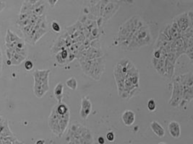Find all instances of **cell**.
<instances>
[{
  "label": "cell",
  "mask_w": 193,
  "mask_h": 144,
  "mask_svg": "<svg viewBox=\"0 0 193 144\" xmlns=\"http://www.w3.org/2000/svg\"><path fill=\"white\" fill-rule=\"evenodd\" d=\"M59 122V115L57 113L55 107H54L51 111L49 118H48V126L53 133H54L57 136L61 137L62 135V133L61 132Z\"/></svg>",
  "instance_id": "7"
},
{
  "label": "cell",
  "mask_w": 193,
  "mask_h": 144,
  "mask_svg": "<svg viewBox=\"0 0 193 144\" xmlns=\"http://www.w3.org/2000/svg\"><path fill=\"white\" fill-rule=\"evenodd\" d=\"M2 60H0V76H1V74H2Z\"/></svg>",
  "instance_id": "35"
},
{
  "label": "cell",
  "mask_w": 193,
  "mask_h": 144,
  "mask_svg": "<svg viewBox=\"0 0 193 144\" xmlns=\"http://www.w3.org/2000/svg\"><path fill=\"white\" fill-rule=\"evenodd\" d=\"M15 52L18 53L20 54V55H23V56L25 57H27V55H28V51H27V48L26 47L25 48H15Z\"/></svg>",
  "instance_id": "27"
},
{
  "label": "cell",
  "mask_w": 193,
  "mask_h": 144,
  "mask_svg": "<svg viewBox=\"0 0 193 144\" xmlns=\"http://www.w3.org/2000/svg\"><path fill=\"white\" fill-rule=\"evenodd\" d=\"M121 120L127 126H131L135 121V114L133 111L127 110L123 112L121 115Z\"/></svg>",
  "instance_id": "13"
},
{
  "label": "cell",
  "mask_w": 193,
  "mask_h": 144,
  "mask_svg": "<svg viewBox=\"0 0 193 144\" xmlns=\"http://www.w3.org/2000/svg\"><path fill=\"white\" fill-rule=\"evenodd\" d=\"M192 99H193L192 87L183 86L182 98H181V101L179 106L181 107H185L189 102H191Z\"/></svg>",
  "instance_id": "11"
},
{
  "label": "cell",
  "mask_w": 193,
  "mask_h": 144,
  "mask_svg": "<svg viewBox=\"0 0 193 144\" xmlns=\"http://www.w3.org/2000/svg\"><path fill=\"white\" fill-rule=\"evenodd\" d=\"M83 53L85 54V55H83V56L86 57V58H89V59H94V58H100V57L102 56L103 54H104L101 49L95 48H94V47L88 48V49H87L86 51L83 52Z\"/></svg>",
  "instance_id": "14"
},
{
  "label": "cell",
  "mask_w": 193,
  "mask_h": 144,
  "mask_svg": "<svg viewBox=\"0 0 193 144\" xmlns=\"http://www.w3.org/2000/svg\"><path fill=\"white\" fill-rule=\"evenodd\" d=\"M72 56H75V54H72L71 53H70L66 48H63L57 53V54L56 55V60L59 64L64 65L67 64V61L70 62L75 58L74 57L72 58Z\"/></svg>",
  "instance_id": "9"
},
{
  "label": "cell",
  "mask_w": 193,
  "mask_h": 144,
  "mask_svg": "<svg viewBox=\"0 0 193 144\" xmlns=\"http://www.w3.org/2000/svg\"><path fill=\"white\" fill-rule=\"evenodd\" d=\"M38 1V0H28V2H29L31 5H33V4H35V2H37Z\"/></svg>",
  "instance_id": "34"
},
{
  "label": "cell",
  "mask_w": 193,
  "mask_h": 144,
  "mask_svg": "<svg viewBox=\"0 0 193 144\" xmlns=\"http://www.w3.org/2000/svg\"><path fill=\"white\" fill-rule=\"evenodd\" d=\"M147 107H148V109L149 110V111H151V112H154V111L155 110V108H156V103H155V101L153 98H151V99H150L149 100H148Z\"/></svg>",
  "instance_id": "24"
},
{
  "label": "cell",
  "mask_w": 193,
  "mask_h": 144,
  "mask_svg": "<svg viewBox=\"0 0 193 144\" xmlns=\"http://www.w3.org/2000/svg\"><path fill=\"white\" fill-rule=\"evenodd\" d=\"M66 141L69 143H93V137L89 130L79 122L73 123L70 128Z\"/></svg>",
  "instance_id": "3"
},
{
  "label": "cell",
  "mask_w": 193,
  "mask_h": 144,
  "mask_svg": "<svg viewBox=\"0 0 193 144\" xmlns=\"http://www.w3.org/2000/svg\"><path fill=\"white\" fill-rule=\"evenodd\" d=\"M92 110V105L87 97H84L81 100V108L80 111V115L83 119H87L89 115L91 114Z\"/></svg>",
  "instance_id": "10"
},
{
  "label": "cell",
  "mask_w": 193,
  "mask_h": 144,
  "mask_svg": "<svg viewBox=\"0 0 193 144\" xmlns=\"http://www.w3.org/2000/svg\"><path fill=\"white\" fill-rule=\"evenodd\" d=\"M143 25V21L141 18L139 17H133L120 27L118 33V41L120 47L123 50H127L132 35Z\"/></svg>",
  "instance_id": "1"
},
{
  "label": "cell",
  "mask_w": 193,
  "mask_h": 144,
  "mask_svg": "<svg viewBox=\"0 0 193 144\" xmlns=\"http://www.w3.org/2000/svg\"><path fill=\"white\" fill-rule=\"evenodd\" d=\"M66 85L70 89L75 90L77 87H78V82L75 79V78L71 77L66 81Z\"/></svg>",
  "instance_id": "23"
},
{
  "label": "cell",
  "mask_w": 193,
  "mask_h": 144,
  "mask_svg": "<svg viewBox=\"0 0 193 144\" xmlns=\"http://www.w3.org/2000/svg\"><path fill=\"white\" fill-rule=\"evenodd\" d=\"M174 21H175L177 26L181 32L187 29L189 27L192 26V11L189 12H185L179 15L177 18H174Z\"/></svg>",
  "instance_id": "6"
},
{
  "label": "cell",
  "mask_w": 193,
  "mask_h": 144,
  "mask_svg": "<svg viewBox=\"0 0 193 144\" xmlns=\"http://www.w3.org/2000/svg\"><path fill=\"white\" fill-rule=\"evenodd\" d=\"M22 40L18 35L14 33L10 30H8L6 36H5V43H12L14 42H19Z\"/></svg>",
  "instance_id": "19"
},
{
  "label": "cell",
  "mask_w": 193,
  "mask_h": 144,
  "mask_svg": "<svg viewBox=\"0 0 193 144\" xmlns=\"http://www.w3.org/2000/svg\"><path fill=\"white\" fill-rule=\"evenodd\" d=\"M97 141H98V143L100 144H104L105 143V138H104L103 136H99L98 138V140H97Z\"/></svg>",
  "instance_id": "32"
},
{
  "label": "cell",
  "mask_w": 193,
  "mask_h": 144,
  "mask_svg": "<svg viewBox=\"0 0 193 144\" xmlns=\"http://www.w3.org/2000/svg\"><path fill=\"white\" fill-rule=\"evenodd\" d=\"M48 89V79L34 81V94L37 97H43Z\"/></svg>",
  "instance_id": "8"
},
{
  "label": "cell",
  "mask_w": 193,
  "mask_h": 144,
  "mask_svg": "<svg viewBox=\"0 0 193 144\" xmlns=\"http://www.w3.org/2000/svg\"><path fill=\"white\" fill-rule=\"evenodd\" d=\"M63 89H64V86H63V84L61 82H59L54 88V94L56 99L58 100V103H61L62 102Z\"/></svg>",
  "instance_id": "18"
},
{
  "label": "cell",
  "mask_w": 193,
  "mask_h": 144,
  "mask_svg": "<svg viewBox=\"0 0 193 144\" xmlns=\"http://www.w3.org/2000/svg\"><path fill=\"white\" fill-rule=\"evenodd\" d=\"M80 64L84 73L93 79L101 78L105 68V60L101 57L94 59H89L85 56L80 58Z\"/></svg>",
  "instance_id": "2"
},
{
  "label": "cell",
  "mask_w": 193,
  "mask_h": 144,
  "mask_svg": "<svg viewBox=\"0 0 193 144\" xmlns=\"http://www.w3.org/2000/svg\"><path fill=\"white\" fill-rule=\"evenodd\" d=\"M168 132L171 137L174 138H179L181 135V127L177 121H171L168 126Z\"/></svg>",
  "instance_id": "12"
},
{
  "label": "cell",
  "mask_w": 193,
  "mask_h": 144,
  "mask_svg": "<svg viewBox=\"0 0 193 144\" xmlns=\"http://www.w3.org/2000/svg\"><path fill=\"white\" fill-rule=\"evenodd\" d=\"M57 1H58V0H48V2L51 7H54V5H56V3H57Z\"/></svg>",
  "instance_id": "33"
},
{
  "label": "cell",
  "mask_w": 193,
  "mask_h": 144,
  "mask_svg": "<svg viewBox=\"0 0 193 144\" xmlns=\"http://www.w3.org/2000/svg\"><path fill=\"white\" fill-rule=\"evenodd\" d=\"M44 141H43V140H39V141H37L36 143H37V144H38V143H44Z\"/></svg>",
  "instance_id": "36"
},
{
  "label": "cell",
  "mask_w": 193,
  "mask_h": 144,
  "mask_svg": "<svg viewBox=\"0 0 193 144\" xmlns=\"http://www.w3.org/2000/svg\"><path fill=\"white\" fill-rule=\"evenodd\" d=\"M183 93V85L179 80L178 76L173 81V89L168 104L172 107H179L181 101Z\"/></svg>",
  "instance_id": "5"
},
{
  "label": "cell",
  "mask_w": 193,
  "mask_h": 144,
  "mask_svg": "<svg viewBox=\"0 0 193 144\" xmlns=\"http://www.w3.org/2000/svg\"><path fill=\"white\" fill-rule=\"evenodd\" d=\"M152 41L151 30L147 25H143L132 35L131 41L127 46V51H135L142 47L150 45Z\"/></svg>",
  "instance_id": "4"
},
{
  "label": "cell",
  "mask_w": 193,
  "mask_h": 144,
  "mask_svg": "<svg viewBox=\"0 0 193 144\" xmlns=\"http://www.w3.org/2000/svg\"><path fill=\"white\" fill-rule=\"evenodd\" d=\"M161 55H162V54H161L159 49H155V51H154L153 52V58H156V59H158V58H160V57L161 56Z\"/></svg>",
  "instance_id": "31"
},
{
  "label": "cell",
  "mask_w": 193,
  "mask_h": 144,
  "mask_svg": "<svg viewBox=\"0 0 193 144\" xmlns=\"http://www.w3.org/2000/svg\"><path fill=\"white\" fill-rule=\"evenodd\" d=\"M164 69H165V74L164 76H167L168 78H172L174 74V64H172L167 58L165 59V64H164Z\"/></svg>",
  "instance_id": "17"
},
{
  "label": "cell",
  "mask_w": 193,
  "mask_h": 144,
  "mask_svg": "<svg viewBox=\"0 0 193 144\" xmlns=\"http://www.w3.org/2000/svg\"><path fill=\"white\" fill-rule=\"evenodd\" d=\"M15 53L16 52H15V50L14 49V48H6V55L8 60H10Z\"/></svg>",
  "instance_id": "26"
},
{
  "label": "cell",
  "mask_w": 193,
  "mask_h": 144,
  "mask_svg": "<svg viewBox=\"0 0 193 144\" xmlns=\"http://www.w3.org/2000/svg\"><path fill=\"white\" fill-rule=\"evenodd\" d=\"M1 115H2V114H1V112H0V116H1Z\"/></svg>",
  "instance_id": "38"
},
{
  "label": "cell",
  "mask_w": 193,
  "mask_h": 144,
  "mask_svg": "<svg viewBox=\"0 0 193 144\" xmlns=\"http://www.w3.org/2000/svg\"><path fill=\"white\" fill-rule=\"evenodd\" d=\"M0 143H21V142H20L18 139H17L16 137L14 135H9V136H1L0 137Z\"/></svg>",
  "instance_id": "20"
},
{
  "label": "cell",
  "mask_w": 193,
  "mask_h": 144,
  "mask_svg": "<svg viewBox=\"0 0 193 144\" xmlns=\"http://www.w3.org/2000/svg\"><path fill=\"white\" fill-rule=\"evenodd\" d=\"M44 9H45V5H44V4H42L41 6L37 7L36 9H33L32 11V12L33 14H35V15H37V16H41V15H44Z\"/></svg>",
  "instance_id": "25"
},
{
  "label": "cell",
  "mask_w": 193,
  "mask_h": 144,
  "mask_svg": "<svg viewBox=\"0 0 193 144\" xmlns=\"http://www.w3.org/2000/svg\"><path fill=\"white\" fill-rule=\"evenodd\" d=\"M25 58L26 57L23 56V55H20V54L18 53H15L13 56L12 57V58L10 59L11 66L20 65L25 59Z\"/></svg>",
  "instance_id": "21"
},
{
  "label": "cell",
  "mask_w": 193,
  "mask_h": 144,
  "mask_svg": "<svg viewBox=\"0 0 193 144\" xmlns=\"http://www.w3.org/2000/svg\"><path fill=\"white\" fill-rule=\"evenodd\" d=\"M151 128L156 136L163 138L165 135V130L156 121H153L151 122Z\"/></svg>",
  "instance_id": "15"
},
{
  "label": "cell",
  "mask_w": 193,
  "mask_h": 144,
  "mask_svg": "<svg viewBox=\"0 0 193 144\" xmlns=\"http://www.w3.org/2000/svg\"><path fill=\"white\" fill-rule=\"evenodd\" d=\"M51 28H52L53 30L56 32H59L60 30H61V28H60L59 25L57 22H52V24H51Z\"/></svg>",
  "instance_id": "29"
},
{
  "label": "cell",
  "mask_w": 193,
  "mask_h": 144,
  "mask_svg": "<svg viewBox=\"0 0 193 144\" xmlns=\"http://www.w3.org/2000/svg\"><path fill=\"white\" fill-rule=\"evenodd\" d=\"M33 68V64L31 60H27L25 63V68L27 71H31Z\"/></svg>",
  "instance_id": "28"
},
{
  "label": "cell",
  "mask_w": 193,
  "mask_h": 144,
  "mask_svg": "<svg viewBox=\"0 0 193 144\" xmlns=\"http://www.w3.org/2000/svg\"><path fill=\"white\" fill-rule=\"evenodd\" d=\"M178 78L179 82H181V84L183 86H193V76L192 72H189V73L180 75V76H178Z\"/></svg>",
  "instance_id": "16"
},
{
  "label": "cell",
  "mask_w": 193,
  "mask_h": 144,
  "mask_svg": "<svg viewBox=\"0 0 193 144\" xmlns=\"http://www.w3.org/2000/svg\"><path fill=\"white\" fill-rule=\"evenodd\" d=\"M106 139L109 142H113L114 141V139H115V135H114V133L111 132V131L108 132L106 134Z\"/></svg>",
  "instance_id": "30"
},
{
  "label": "cell",
  "mask_w": 193,
  "mask_h": 144,
  "mask_svg": "<svg viewBox=\"0 0 193 144\" xmlns=\"http://www.w3.org/2000/svg\"><path fill=\"white\" fill-rule=\"evenodd\" d=\"M46 33V30L44 29V28H38V29L35 30V32L34 33L33 37L32 40V43L35 44L41 37L44 35Z\"/></svg>",
  "instance_id": "22"
},
{
  "label": "cell",
  "mask_w": 193,
  "mask_h": 144,
  "mask_svg": "<svg viewBox=\"0 0 193 144\" xmlns=\"http://www.w3.org/2000/svg\"><path fill=\"white\" fill-rule=\"evenodd\" d=\"M0 60H2V52H1V50H0Z\"/></svg>",
  "instance_id": "37"
}]
</instances>
